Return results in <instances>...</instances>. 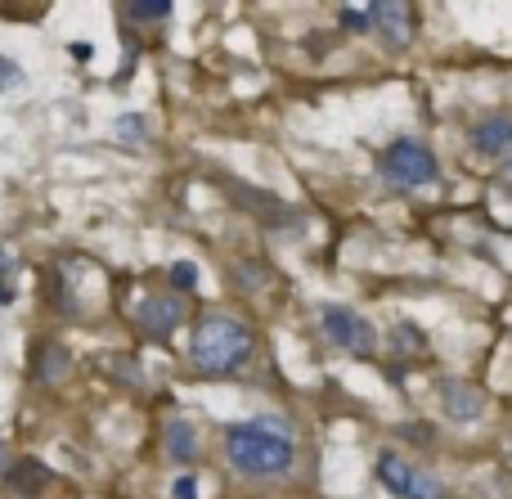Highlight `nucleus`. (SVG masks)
<instances>
[{
	"label": "nucleus",
	"instance_id": "obj_7",
	"mask_svg": "<svg viewBox=\"0 0 512 499\" xmlns=\"http://www.w3.org/2000/svg\"><path fill=\"white\" fill-rule=\"evenodd\" d=\"M369 27H378L382 36H387L391 45H409V36H414V23H409V5H400V0H378V5H369Z\"/></svg>",
	"mask_w": 512,
	"mask_h": 499
},
{
	"label": "nucleus",
	"instance_id": "obj_1",
	"mask_svg": "<svg viewBox=\"0 0 512 499\" xmlns=\"http://www.w3.org/2000/svg\"><path fill=\"white\" fill-rule=\"evenodd\" d=\"M225 450H230L234 473L243 477H279L292 468L297 446H292V428L279 414H261L252 423H234L225 432Z\"/></svg>",
	"mask_w": 512,
	"mask_h": 499
},
{
	"label": "nucleus",
	"instance_id": "obj_21",
	"mask_svg": "<svg viewBox=\"0 0 512 499\" xmlns=\"http://www.w3.org/2000/svg\"><path fill=\"white\" fill-rule=\"evenodd\" d=\"M0 302H14V288L5 279V252H0Z\"/></svg>",
	"mask_w": 512,
	"mask_h": 499
},
{
	"label": "nucleus",
	"instance_id": "obj_5",
	"mask_svg": "<svg viewBox=\"0 0 512 499\" xmlns=\"http://www.w3.org/2000/svg\"><path fill=\"white\" fill-rule=\"evenodd\" d=\"M319 324H324V333H328V342L333 347H346L351 356H369L373 351V324L364 320L360 311H351V306H337V302H328V306H319Z\"/></svg>",
	"mask_w": 512,
	"mask_h": 499
},
{
	"label": "nucleus",
	"instance_id": "obj_2",
	"mask_svg": "<svg viewBox=\"0 0 512 499\" xmlns=\"http://www.w3.org/2000/svg\"><path fill=\"white\" fill-rule=\"evenodd\" d=\"M252 329L243 320H234V315H207V320H198L194 329V342H189V360H194L198 374H234V369H243L252 360Z\"/></svg>",
	"mask_w": 512,
	"mask_h": 499
},
{
	"label": "nucleus",
	"instance_id": "obj_14",
	"mask_svg": "<svg viewBox=\"0 0 512 499\" xmlns=\"http://www.w3.org/2000/svg\"><path fill=\"white\" fill-rule=\"evenodd\" d=\"M391 338L400 342V351H423L427 347L423 329H414V324H396V329H391Z\"/></svg>",
	"mask_w": 512,
	"mask_h": 499
},
{
	"label": "nucleus",
	"instance_id": "obj_17",
	"mask_svg": "<svg viewBox=\"0 0 512 499\" xmlns=\"http://www.w3.org/2000/svg\"><path fill=\"white\" fill-rule=\"evenodd\" d=\"M337 23H342L346 32H369V9H355V5H346L342 14H337Z\"/></svg>",
	"mask_w": 512,
	"mask_h": 499
},
{
	"label": "nucleus",
	"instance_id": "obj_22",
	"mask_svg": "<svg viewBox=\"0 0 512 499\" xmlns=\"http://www.w3.org/2000/svg\"><path fill=\"white\" fill-rule=\"evenodd\" d=\"M0 473H9V450L0 446Z\"/></svg>",
	"mask_w": 512,
	"mask_h": 499
},
{
	"label": "nucleus",
	"instance_id": "obj_13",
	"mask_svg": "<svg viewBox=\"0 0 512 499\" xmlns=\"http://www.w3.org/2000/svg\"><path fill=\"white\" fill-rule=\"evenodd\" d=\"M122 14L131 18V23H149V18H167L171 5H167V0H131Z\"/></svg>",
	"mask_w": 512,
	"mask_h": 499
},
{
	"label": "nucleus",
	"instance_id": "obj_9",
	"mask_svg": "<svg viewBox=\"0 0 512 499\" xmlns=\"http://www.w3.org/2000/svg\"><path fill=\"white\" fill-rule=\"evenodd\" d=\"M472 149L477 153H508L512 149V117L495 113V117H486V122H477V131H472Z\"/></svg>",
	"mask_w": 512,
	"mask_h": 499
},
{
	"label": "nucleus",
	"instance_id": "obj_18",
	"mask_svg": "<svg viewBox=\"0 0 512 499\" xmlns=\"http://www.w3.org/2000/svg\"><path fill=\"white\" fill-rule=\"evenodd\" d=\"M261 284H265V266L243 261V266H239V288H248V293H252V288H261Z\"/></svg>",
	"mask_w": 512,
	"mask_h": 499
},
{
	"label": "nucleus",
	"instance_id": "obj_11",
	"mask_svg": "<svg viewBox=\"0 0 512 499\" xmlns=\"http://www.w3.org/2000/svg\"><path fill=\"white\" fill-rule=\"evenodd\" d=\"M5 482L14 486L18 495H41L45 486L54 482V477H50V468H45V464H36V459H18V464H9Z\"/></svg>",
	"mask_w": 512,
	"mask_h": 499
},
{
	"label": "nucleus",
	"instance_id": "obj_20",
	"mask_svg": "<svg viewBox=\"0 0 512 499\" xmlns=\"http://www.w3.org/2000/svg\"><path fill=\"white\" fill-rule=\"evenodd\" d=\"M171 495H176V499H198V482H194V477H176Z\"/></svg>",
	"mask_w": 512,
	"mask_h": 499
},
{
	"label": "nucleus",
	"instance_id": "obj_4",
	"mask_svg": "<svg viewBox=\"0 0 512 499\" xmlns=\"http://www.w3.org/2000/svg\"><path fill=\"white\" fill-rule=\"evenodd\" d=\"M378 482L387 486V491H396L400 499H445L441 477L414 468L405 455H396V450H382L378 455Z\"/></svg>",
	"mask_w": 512,
	"mask_h": 499
},
{
	"label": "nucleus",
	"instance_id": "obj_8",
	"mask_svg": "<svg viewBox=\"0 0 512 499\" xmlns=\"http://www.w3.org/2000/svg\"><path fill=\"white\" fill-rule=\"evenodd\" d=\"M180 320H185L180 297H149V302L140 306V324H144V333H149V338H171Z\"/></svg>",
	"mask_w": 512,
	"mask_h": 499
},
{
	"label": "nucleus",
	"instance_id": "obj_3",
	"mask_svg": "<svg viewBox=\"0 0 512 499\" xmlns=\"http://www.w3.org/2000/svg\"><path fill=\"white\" fill-rule=\"evenodd\" d=\"M382 180L391 189H427L441 180V162L427 144L418 140H396L387 153H382Z\"/></svg>",
	"mask_w": 512,
	"mask_h": 499
},
{
	"label": "nucleus",
	"instance_id": "obj_19",
	"mask_svg": "<svg viewBox=\"0 0 512 499\" xmlns=\"http://www.w3.org/2000/svg\"><path fill=\"white\" fill-rule=\"evenodd\" d=\"M14 86H23V68L0 54V90H14Z\"/></svg>",
	"mask_w": 512,
	"mask_h": 499
},
{
	"label": "nucleus",
	"instance_id": "obj_16",
	"mask_svg": "<svg viewBox=\"0 0 512 499\" xmlns=\"http://www.w3.org/2000/svg\"><path fill=\"white\" fill-rule=\"evenodd\" d=\"M171 284L185 288V293L189 288H198V266L194 261H176V266H171Z\"/></svg>",
	"mask_w": 512,
	"mask_h": 499
},
{
	"label": "nucleus",
	"instance_id": "obj_12",
	"mask_svg": "<svg viewBox=\"0 0 512 499\" xmlns=\"http://www.w3.org/2000/svg\"><path fill=\"white\" fill-rule=\"evenodd\" d=\"M68 374H72L68 347H59V342H45V347H41V360H36V378L54 387V383H63Z\"/></svg>",
	"mask_w": 512,
	"mask_h": 499
},
{
	"label": "nucleus",
	"instance_id": "obj_10",
	"mask_svg": "<svg viewBox=\"0 0 512 499\" xmlns=\"http://www.w3.org/2000/svg\"><path fill=\"white\" fill-rule=\"evenodd\" d=\"M162 446H167V455L176 464H198V432L189 428V419H171L162 428Z\"/></svg>",
	"mask_w": 512,
	"mask_h": 499
},
{
	"label": "nucleus",
	"instance_id": "obj_15",
	"mask_svg": "<svg viewBox=\"0 0 512 499\" xmlns=\"http://www.w3.org/2000/svg\"><path fill=\"white\" fill-rule=\"evenodd\" d=\"M117 140H131V144H140V140H144V117H140V113H131V117H117Z\"/></svg>",
	"mask_w": 512,
	"mask_h": 499
},
{
	"label": "nucleus",
	"instance_id": "obj_6",
	"mask_svg": "<svg viewBox=\"0 0 512 499\" xmlns=\"http://www.w3.org/2000/svg\"><path fill=\"white\" fill-rule=\"evenodd\" d=\"M436 401H441V410L450 414L454 423H477L481 414H486V396H481L472 383H459V378H441Z\"/></svg>",
	"mask_w": 512,
	"mask_h": 499
}]
</instances>
